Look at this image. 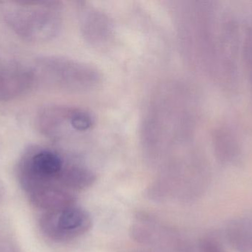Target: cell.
Returning <instances> with one entry per match:
<instances>
[{"label": "cell", "instance_id": "cell-1", "mask_svg": "<svg viewBox=\"0 0 252 252\" xmlns=\"http://www.w3.org/2000/svg\"><path fill=\"white\" fill-rule=\"evenodd\" d=\"M188 87L176 80L157 86L144 111L141 144L147 164L157 170L188 152L193 128V108Z\"/></svg>", "mask_w": 252, "mask_h": 252}, {"label": "cell", "instance_id": "cell-2", "mask_svg": "<svg viewBox=\"0 0 252 252\" xmlns=\"http://www.w3.org/2000/svg\"><path fill=\"white\" fill-rule=\"evenodd\" d=\"M62 11L59 1L0 2V19L15 35L28 42L54 39L63 25Z\"/></svg>", "mask_w": 252, "mask_h": 252}, {"label": "cell", "instance_id": "cell-3", "mask_svg": "<svg viewBox=\"0 0 252 252\" xmlns=\"http://www.w3.org/2000/svg\"><path fill=\"white\" fill-rule=\"evenodd\" d=\"M31 65L35 87L86 92L98 87L103 81L101 72L95 67L65 56H40Z\"/></svg>", "mask_w": 252, "mask_h": 252}, {"label": "cell", "instance_id": "cell-4", "mask_svg": "<svg viewBox=\"0 0 252 252\" xmlns=\"http://www.w3.org/2000/svg\"><path fill=\"white\" fill-rule=\"evenodd\" d=\"M95 124L94 115L87 109L68 105H49L37 116L38 130L55 141L67 140L87 133Z\"/></svg>", "mask_w": 252, "mask_h": 252}, {"label": "cell", "instance_id": "cell-5", "mask_svg": "<svg viewBox=\"0 0 252 252\" xmlns=\"http://www.w3.org/2000/svg\"><path fill=\"white\" fill-rule=\"evenodd\" d=\"M130 234L138 244L164 252H179L185 243L173 226L145 213L135 216Z\"/></svg>", "mask_w": 252, "mask_h": 252}, {"label": "cell", "instance_id": "cell-6", "mask_svg": "<svg viewBox=\"0 0 252 252\" xmlns=\"http://www.w3.org/2000/svg\"><path fill=\"white\" fill-rule=\"evenodd\" d=\"M35 87L32 65L0 52V102H10Z\"/></svg>", "mask_w": 252, "mask_h": 252}, {"label": "cell", "instance_id": "cell-7", "mask_svg": "<svg viewBox=\"0 0 252 252\" xmlns=\"http://www.w3.org/2000/svg\"><path fill=\"white\" fill-rule=\"evenodd\" d=\"M80 31L84 39L97 48L109 47L115 38L112 19L101 9L86 1L77 5Z\"/></svg>", "mask_w": 252, "mask_h": 252}, {"label": "cell", "instance_id": "cell-8", "mask_svg": "<svg viewBox=\"0 0 252 252\" xmlns=\"http://www.w3.org/2000/svg\"><path fill=\"white\" fill-rule=\"evenodd\" d=\"M91 226L90 214L75 205L54 211L46 222L47 232L59 240L79 238L87 233Z\"/></svg>", "mask_w": 252, "mask_h": 252}, {"label": "cell", "instance_id": "cell-9", "mask_svg": "<svg viewBox=\"0 0 252 252\" xmlns=\"http://www.w3.org/2000/svg\"><path fill=\"white\" fill-rule=\"evenodd\" d=\"M28 168L42 179L59 178L70 158L59 151L49 147H32L28 153Z\"/></svg>", "mask_w": 252, "mask_h": 252}, {"label": "cell", "instance_id": "cell-10", "mask_svg": "<svg viewBox=\"0 0 252 252\" xmlns=\"http://www.w3.org/2000/svg\"><path fill=\"white\" fill-rule=\"evenodd\" d=\"M226 241L237 252H252V215L229 222L225 230Z\"/></svg>", "mask_w": 252, "mask_h": 252}, {"label": "cell", "instance_id": "cell-11", "mask_svg": "<svg viewBox=\"0 0 252 252\" xmlns=\"http://www.w3.org/2000/svg\"><path fill=\"white\" fill-rule=\"evenodd\" d=\"M59 179L69 189L83 190L93 186L95 182L96 176L90 167L70 158L59 175Z\"/></svg>", "mask_w": 252, "mask_h": 252}, {"label": "cell", "instance_id": "cell-12", "mask_svg": "<svg viewBox=\"0 0 252 252\" xmlns=\"http://www.w3.org/2000/svg\"><path fill=\"white\" fill-rule=\"evenodd\" d=\"M179 252H226L219 241L207 235L196 241L185 242Z\"/></svg>", "mask_w": 252, "mask_h": 252}]
</instances>
